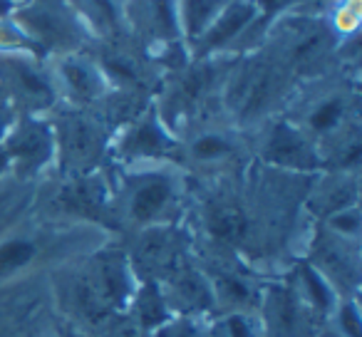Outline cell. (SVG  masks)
Segmentation results:
<instances>
[{
	"mask_svg": "<svg viewBox=\"0 0 362 337\" xmlns=\"http://www.w3.org/2000/svg\"><path fill=\"white\" fill-rule=\"evenodd\" d=\"M179 172L169 164H139L132 166L122 179V189L115 196V216L134 228L166 226L179 211L181 203Z\"/></svg>",
	"mask_w": 362,
	"mask_h": 337,
	"instance_id": "cell-1",
	"label": "cell"
},
{
	"mask_svg": "<svg viewBox=\"0 0 362 337\" xmlns=\"http://www.w3.org/2000/svg\"><path fill=\"white\" fill-rule=\"evenodd\" d=\"M134 290V268L129 258L124 253H102L77 278L72 302L90 322H102L127 310Z\"/></svg>",
	"mask_w": 362,
	"mask_h": 337,
	"instance_id": "cell-2",
	"label": "cell"
},
{
	"mask_svg": "<svg viewBox=\"0 0 362 337\" xmlns=\"http://www.w3.org/2000/svg\"><path fill=\"white\" fill-rule=\"evenodd\" d=\"M11 20L28 35L35 50H50L55 55L80 52L87 40V28L75 8L62 0H18Z\"/></svg>",
	"mask_w": 362,
	"mask_h": 337,
	"instance_id": "cell-3",
	"label": "cell"
},
{
	"mask_svg": "<svg viewBox=\"0 0 362 337\" xmlns=\"http://www.w3.org/2000/svg\"><path fill=\"white\" fill-rule=\"evenodd\" d=\"M50 124L55 131V159L60 161L62 174L67 172L75 179L95 172L97 161L107 151L105 124L75 107L57 114Z\"/></svg>",
	"mask_w": 362,
	"mask_h": 337,
	"instance_id": "cell-4",
	"label": "cell"
},
{
	"mask_svg": "<svg viewBox=\"0 0 362 337\" xmlns=\"http://www.w3.org/2000/svg\"><path fill=\"white\" fill-rule=\"evenodd\" d=\"M283 87V67L268 57H251L231 77L226 87L228 112L238 122L261 119L278 100Z\"/></svg>",
	"mask_w": 362,
	"mask_h": 337,
	"instance_id": "cell-5",
	"label": "cell"
},
{
	"mask_svg": "<svg viewBox=\"0 0 362 337\" xmlns=\"http://www.w3.org/2000/svg\"><path fill=\"white\" fill-rule=\"evenodd\" d=\"M115 154L129 166L174 164L181 156V141L159 117V110L146 107L124 124L119 139L115 141Z\"/></svg>",
	"mask_w": 362,
	"mask_h": 337,
	"instance_id": "cell-6",
	"label": "cell"
},
{
	"mask_svg": "<svg viewBox=\"0 0 362 337\" xmlns=\"http://www.w3.org/2000/svg\"><path fill=\"white\" fill-rule=\"evenodd\" d=\"M0 87L13 107H25V114H42L57 102L50 72L28 52H0Z\"/></svg>",
	"mask_w": 362,
	"mask_h": 337,
	"instance_id": "cell-7",
	"label": "cell"
},
{
	"mask_svg": "<svg viewBox=\"0 0 362 337\" xmlns=\"http://www.w3.org/2000/svg\"><path fill=\"white\" fill-rule=\"evenodd\" d=\"M3 149L18 177H35L55 161V131L40 114H25L16 119L3 139Z\"/></svg>",
	"mask_w": 362,
	"mask_h": 337,
	"instance_id": "cell-8",
	"label": "cell"
},
{
	"mask_svg": "<svg viewBox=\"0 0 362 337\" xmlns=\"http://www.w3.org/2000/svg\"><path fill=\"white\" fill-rule=\"evenodd\" d=\"M50 77L57 97L67 100L75 110L97 105L110 95V82H107L100 62L82 52L57 55L52 60Z\"/></svg>",
	"mask_w": 362,
	"mask_h": 337,
	"instance_id": "cell-9",
	"label": "cell"
},
{
	"mask_svg": "<svg viewBox=\"0 0 362 337\" xmlns=\"http://www.w3.org/2000/svg\"><path fill=\"white\" fill-rule=\"evenodd\" d=\"M261 159L276 169L296 174H310L322 166L315 139H310L293 119H281L268 126L261 144Z\"/></svg>",
	"mask_w": 362,
	"mask_h": 337,
	"instance_id": "cell-10",
	"label": "cell"
},
{
	"mask_svg": "<svg viewBox=\"0 0 362 337\" xmlns=\"http://www.w3.org/2000/svg\"><path fill=\"white\" fill-rule=\"evenodd\" d=\"M258 18L256 3L253 0H231L226 11L218 16V20L194 42V55L199 60H211L214 55L238 45L246 32H251L253 23Z\"/></svg>",
	"mask_w": 362,
	"mask_h": 337,
	"instance_id": "cell-11",
	"label": "cell"
},
{
	"mask_svg": "<svg viewBox=\"0 0 362 337\" xmlns=\"http://www.w3.org/2000/svg\"><path fill=\"white\" fill-rule=\"evenodd\" d=\"M350 110H352V100L347 92L327 90L308 105L305 114H303L296 124L300 126L310 139H315V144H320L327 136L340 131L342 126L352 124Z\"/></svg>",
	"mask_w": 362,
	"mask_h": 337,
	"instance_id": "cell-12",
	"label": "cell"
},
{
	"mask_svg": "<svg viewBox=\"0 0 362 337\" xmlns=\"http://www.w3.org/2000/svg\"><path fill=\"white\" fill-rule=\"evenodd\" d=\"M62 203L77 216L95 218V221L115 218V194L110 191L105 179L95 172L70 179V184L62 189Z\"/></svg>",
	"mask_w": 362,
	"mask_h": 337,
	"instance_id": "cell-13",
	"label": "cell"
},
{
	"mask_svg": "<svg viewBox=\"0 0 362 337\" xmlns=\"http://www.w3.org/2000/svg\"><path fill=\"white\" fill-rule=\"evenodd\" d=\"M238 151H241V144H238V139L233 136V131L209 126V129L197 131L187 144L181 141L179 159H189L194 166H206V169H211V166L231 164L238 156Z\"/></svg>",
	"mask_w": 362,
	"mask_h": 337,
	"instance_id": "cell-14",
	"label": "cell"
},
{
	"mask_svg": "<svg viewBox=\"0 0 362 337\" xmlns=\"http://www.w3.org/2000/svg\"><path fill=\"white\" fill-rule=\"evenodd\" d=\"M357 206V177L355 172H332L315 184L308 196V208L320 218H327L342 208Z\"/></svg>",
	"mask_w": 362,
	"mask_h": 337,
	"instance_id": "cell-15",
	"label": "cell"
},
{
	"mask_svg": "<svg viewBox=\"0 0 362 337\" xmlns=\"http://www.w3.org/2000/svg\"><path fill=\"white\" fill-rule=\"evenodd\" d=\"M139 25L151 40L161 42L164 47L179 45L181 28H179V13H176V0H139Z\"/></svg>",
	"mask_w": 362,
	"mask_h": 337,
	"instance_id": "cell-16",
	"label": "cell"
},
{
	"mask_svg": "<svg viewBox=\"0 0 362 337\" xmlns=\"http://www.w3.org/2000/svg\"><path fill=\"white\" fill-rule=\"evenodd\" d=\"M129 312H132V322L146 332L159 330L169 317H174L159 283L154 280H144L141 285H136L129 302Z\"/></svg>",
	"mask_w": 362,
	"mask_h": 337,
	"instance_id": "cell-17",
	"label": "cell"
},
{
	"mask_svg": "<svg viewBox=\"0 0 362 337\" xmlns=\"http://www.w3.org/2000/svg\"><path fill=\"white\" fill-rule=\"evenodd\" d=\"M228 3L231 0H176L181 40L187 45H194L218 20Z\"/></svg>",
	"mask_w": 362,
	"mask_h": 337,
	"instance_id": "cell-18",
	"label": "cell"
},
{
	"mask_svg": "<svg viewBox=\"0 0 362 337\" xmlns=\"http://www.w3.org/2000/svg\"><path fill=\"white\" fill-rule=\"evenodd\" d=\"M298 283H300L298 297L305 300V305L313 307V310L322 312V315H330L337 302V292L332 288V283L315 268V263H303L298 268Z\"/></svg>",
	"mask_w": 362,
	"mask_h": 337,
	"instance_id": "cell-19",
	"label": "cell"
},
{
	"mask_svg": "<svg viewBox=\"0 0 362 337\" xmlns=\"http://www.w3.org/2000/svg\"><path fill=\"white\" fill-rule=\"evenodd\" d=\"M206 327L209 337H261V322L246 310H228Z\"/></svg>",
	"mask_w": 362,
	"mask_h": 337,
	"instance_id": "cell-20",
	"label": "cell"
},
{
	"mask_svg": "<svg viewBox=\"0 0 362 337\" xmlns=\"http://www.w3.org/2000/svg\"><path fill=\"white\" fill-rule=\"evenodd\" d=\"M35 243L30 238H13L0 246V278L25 268L35 258Z\"/></svg>",
	"mask_w": 362,
	"mask_h": 337,
	"instance_id": "cell-21",
	"label": "cell"
},
{
	"mask_svg": "<svg viewBox=\"0 0 362 337\" xmlns=\"http://www.w3.org/2000/svg\"><path fill=\"white\" fill-rule=\"evenodd\" d=\"M332 315H335V325L340 337H362L360 307H357L355 297H337Z\"/></svg>",
	"mask_w": 362,
	"mask_h": 337,
	"instance_id": "cell-22",
	"label": "cell"
},
{
	"mask_svg": "<svg viewBox=\"0 0 362 337\" xmlns=\"http://www.w3.org/2000/svg\"><path fill=\"white\" fill-rule=\"evenodd\" d=\"M151 337H209L206 322L194 315H179L169 317L159 330L151 332Z\"/></svg>",
	"mask_w": 362,
	"mask_h": 337,
	"instance_id": "cell-23",
	"label": "cell"
},
{
	"mask_svg": "<svg viewBox=\"0 0 362 337\" xmlns=\"http://www.w3.org/2000/svg\"><path fill=\"white\" fill-rule=\"evenodd\" d=\"M327 226V231L332 236L342 238V241H352L357 243V236H360V208L350 206V208H342V211L332 213V216L322 218Z\"/></svg>",
	"mask_w": 362,
	"mask_h": 337,
	"instance_id": "cell-24",
	"label": "cell"
},
{
	"mask_svg": "<svg viewBox=\"0 0 362 337\" xmlns=\"http://www.w3.org/2000/svg\"><path fill=\"white\" fill-rule=\"evenodd\" d=\"M13 124H16V107L0 87V144L8 136V131L13 129Z\"/></svg>",
	"mask_w": 362,
	"mask_h": 337,
	"instance_id": "cell-25",
	"label": "cell"
},
{
	"mask_svg": "<svg viewBox=\"0 0 362 337\" xmlns=\"http://www.w3.org/2000/svg\"><path fill=\"white\" fill-rule=\"evenodd\" d=\"M151 332H146V330H141V327H136L132 320H127V322H119V325L115 327V330L110 332V337H149Z\"/></svg>",
	"mask_w": 362,
	"mask_h": 337,
	"instance_id": "cell-26",
	"label": "cell"
},
{
	"mask_svg": "<svg viewBox=\"0 0 362 337\" xmlns=\"http://www.w3.org/2000/svg\"><path fill=\"white\" fill-rule=\"evenodd\" d=\"M11 169V161H8V154L6 149H3V144H0V179L6 177V172Z\"/></svg>",
	"mask_w": 362,
	"mask_h": 337,
	"instance_id": "cell-27",
	"label": "cell"
},
{
	"mask_svg": "<svg viewBox=\"0 0 362 337\" xmlns=\"http://www.w3.org/2000/svg\"><path fill=\"white\" fill-rule=\"evenodd\" d=\"M67 337H80V335H72V332H67Z\"/></svg>",
	"mask_w": 362,
	"mask_h": 337,
	"instance_id": "cell-28",
	"label": "cell"
}]
</instances>
